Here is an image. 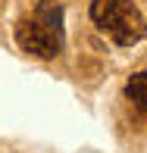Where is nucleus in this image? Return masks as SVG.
Listing matches in <instances>:
<instances>
[{"instance_id":"nucleus-1","label":"nucleus","mask_w":147,"mask_h":153,"mask_svg":"<svg viewBox=\"0 0 147 153\" xmlns=\"http://www.w3.org/2000/svg\"><path fill=\"white\" fill-rule=\"evenodd\" d=\"M91 22L119 47H135L147 38V22L131 0H91Z\"/></svg>"},{"instance_id":"nucleus-2","label":"nucleus","mask_w":147,"mask_h":153,"mask_svg":"<svg viewBox=\"0 0 147 153\" xmlns=\"http://www.w3.org/2000/svg\"><path fill=\"white\" fill-rule=\"evenodd\" d=\"M16 44L38 59H53L63 50V31L47 28L41 19H22L16 25Z\"/></svg>"},{"instance_id":"nucleus-3","label":"nucleus","mask_w":147,"mask_h":153,"mask_svg":"<svg viewBox=\"0 0 147 153\" xmlns=\"http://www.w3.org/2000/svg\"><path fill=\"white\" fill-rule=\"evenodd\" d=\"M125 97L135 103V109L147 113V72H138L125 81Z\"/></svg>"}]
</instances>
